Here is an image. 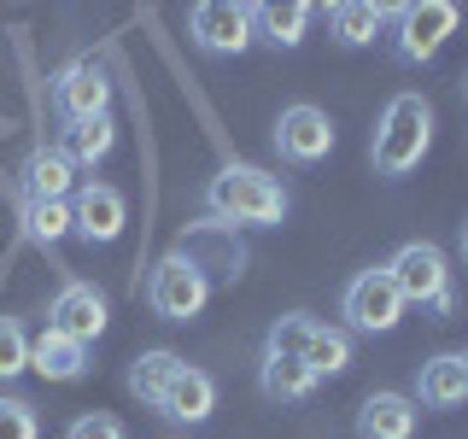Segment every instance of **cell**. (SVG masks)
I'll return each instance as SVG.
<instances>
[{"instance_id":"obj_1","label":"cell","mask_w":468,"mask_h":439,"mask_svg":"<svg viewBox=\"0 0 468 439\" xmlns=\"http://www.w3.org/2000/svg\"><path fill=\"white\" fill-rule=\"evenodd\" d=\"M205 217H211V223L270 229V223L287 217V187H282V176H270L258 165H223L205 182Z\"/></svg>"},{"instance_id":"obj_2","label":"cell","mask_w":468,"mask_h":439,"mask_svg":"<svg viewBox=\"0 0 468 439\" xmlns=\"http://www.w3.org/2000/svg\"><path fill=\"white\" fill-rule=\"evenodd\" d=\"M428 146H433V106L421 94H392L369 141L375 176H410L428 158Z\"/></svg>"},{"instance_id":"obj_3","label":"cell","mask_w":468,"mask_h":439,"mask_svg":"<svg viewBox=\"0 0 468 439\" xmlns=\"http://www.w3.org/2000/svg\"><path fill=\"white\" fill-rule=\"evenodd\" d=\"M387 275L399 287L404 305H428L433 316H451L457 311V293H451V270H445V252L433 241H404L399 252L387 258Z\"/></svg>"},{"instance_id":"obj_4","label":"cell","mask_w":468,"mask_h":439,"mask_svg":"<svg viewBox=\"0 0 468 439\" xmlns=\"http://www.w3.org/2000/svg\"><path fill=\"white\" fill-rule=\"evenodd\" d=\"M463 12L451 0H410L392 12V59L399 65H428V59L457 36Z\"/></svg>"},{"instance_id":"obj_5","label":"cell","mask_w":468,"mask_h":439,"mask_svg":"<svg viewBox=\"0 0 468 439\" xmlns=\"http://www.w3.org/2000/svg\"><path fill=\"white\" fill-rule=\"evenodd\" d=\"M205 299H211V275L199 270L187 252H170L153 263V275H146V305H153L165 322H187L205 311Z\"/></svg>"},{"instance_id":"obj_6","label":"cell","mask_w":468,"mask_h":439,"mask_svg":"<svg viewBox=\"0 0 468 439\" xmlns=\"http://www.w3.org/2000/svg\"><path fill=\"white\" fill-rule=\"evenodd\" d=\"M340 316H346V328H357V334H392V328H399V322H404V299H399V287H392L387 263L351 275L346 299H340Z\"/></svg>"},{"instance_id":"obj_7","label":"cell","mask_w":468,"mask_h":439,"mask_svg":"<svg viewBox=\"0 0 468 439\" xmlns=\"http://www.w3.org/2000/svg\"><path fill=\"white\" fill-rule=\"evenodd\" d=\"M187 36H194L199 53H246L252 48V6L240 0H199L187 6Z\"/></svg>"},{"instance_id":"obj_8","label":"cell","mask_w":468,"mask_h":439,"mask_svg":"<svg viewBox=\"0 0 468 439\" xmlns=\"http://www.w3.org/2000/svg\"><path fill=\"white\" fill-rule=\"evenodd\" d=\"M53 106L65 123H94V117H112V82L94 59H70L53 77Z\"/></svg>"},{"instance_id":"obj_9","label":"cell","mask_w":468,"mask_h":439,"mask_svg":"<svg viewBox=\"0 0 468 439\" xmlns=\"http://www.w3.org/2000/svg\"><path fill=\"white\" fill-rule=\"evenodd\" d=\"M106 316H112V305L94 282H65L48 305V328L65 334V340H77V346H94L100 334H106Z\"/></svg>"},{"instance_id":"obj_10","label":"cell","mask_w":468,"mask_h":439,"mask_svg":"<svg viewBox=\"0 0 468 439\" xmlns=\"http://www.w3.org/2000/svg\"><path fill=\"white\" fill-rule=\"evenodd\" d=\"M275 153L287 165H322L334 153V123L322 106H287L275 117Z\"/></svg>"},{"instance_id":"obj_11","label":"cell","mask_w":468,"mask_h":439,"mask_svg":"<svg viewBox=\"0 0 468 439\" xmlns=\"http://www.w3.org/2000/svg\"><path fill=\"white\" fill-rule=\"evenodd\" d=\"M123 223H129V205L112 182H82L77 187V199H70V229H77L88 246H112L117 234H123Z\"/></svg>"},{"instance_id":"obj_12","label":"cell","mask_w":468,"mask_h":439,"mask_svg":"<svg viewBox=\"0 0 468 439\" xmlns=\"http://www.w3.org/2000/svg\"><path fill=\"white\" fill-rule=\"evenodd\" d=\"M421 404L410 392H369L357 410V439H416Z\"/></svg>"},{"instance_id":"obj_13","label":"cell","mask_w":468,"mask_h":439,"mask_svg":"<svg viewBox=\"0 0 468 439\" xmlns=\"http://www.w3.org/2000/svg\"><path fill=\"white\" fill-rule=\"evenodd\" d=\"M217 410V380L205 375V369H194V363H182V375L170 380V392H165V404H158V416H170V422H205Z\"/></svg>"},{"instance_id":"obj_14","label":"cell","mask_w":468,"mask_h":439,"mask_svg":"<svg viewBox=\"0 0 468 439\" xmlns=\"http://www.w3.org/2000/svg\"><path fill=\"white\" fill-rule=\"evenodd\" d=\"M392 12L399 6H380V0H340V6H328V29L340 48H369L380 29L392 24Z\"/></svg>"},{"instance_id":"obj_15","label":"cell","mask_w":468,"mask_h":439,"mask_svg":"<svg viewBox=\"0 0 468 439\" xmlns=\"http://www.w3.org/2000/svg\"><path fill=\"white\" fill-rule=\"evenodd\" d=\"M316 6H304V0H270V6H252V36H263L270 48H299L304 29H311Z\"/></svg>"},{"instance_id":"obj_16","label":"cell","mask_w":468,"mask_h":439,"mask_svg":"<svg viewBox=\"0 0 468 439\" xmlns=\"http://www.w3.org/2000/svg\"><path fill=\"white\" fill-rule=\"evenodd\" d=\"M29 369H36L41 380H82L88 375V346L41 328V340H29Z\"/></svg>"},{"instance_id":"obj_17","label":"cell","mask_w":468,"mask_h":439,"mask_svg":"<svg viewBox=\"0 0 468 439\" xmlns=\"http://www.w3.org/2000/svg\"><path fill=\"white\" fill-rule=\"evenodd\" d=\"M416 404H428V410H457V404H468V380H463L457 351L421 363V375H416Z\"/></svg>"},{"instance_id":"obj_18","label":"cell","mask_w":468,"mask_h":439,"mask_svg":"<svg viewBox=\"0 0 468 439\" xmlns=\"http://www.w3.org/2000/svg\"><path fill=\"white\" fill-rule=\"evenodd\" d=\"M70 176L77 165L65 158V146H36L24 165V199H70Z\"/></svg>"},{"instance_id":"obj_19","label":"cell","mask_w":468,"mask_h":439,"mask_svg":"<svg viewBox=\"0 0 468 439\" xmlns=\"http://www.w3.org/2000/svg\"><path fill=\"white\" fill-rule=\"evenodd\" d=\"M258 387L270 404H299L316 392V375L304 369V358H263L258 363Z\"/></svg>"},{"instance_id":"obj_20","label":"cell","mask_w":468,"mask_h":439,"mask_svg":"<svg viewBox=\"0 0 468 439\" xmlns=\"http://www.w3.org/2000/svg\"><path fill=\"white\" fill-rule=\"evenodd\" d=\"M176 375H182V358H176V351H165V346H158V351H141V358L129 363V392H135L141 404L158 410Z\"/></svg>"},{"instance_id":"obj_21","label":"cell","mask_w":468,"mask_h":439,"mask_svg":"<svg viewBox=\"0 0 468 439\" xmlns=\"http://www.w3.org/2000/svg\"><path fill=\"white\" fill-rule=\"evenodd\" d=\"M112 146H117V123H112V117H94V123H70V129H65V158H70L77 170L106 165Z\"/></svg>"},{"instance_id":"obj_22","label":"cell","mask_w":468,"mask_h":439,"mask_svg":"<svg viewBox=\"0 0 468 439\" xmlns=\"http://www.w3.org/2000/svg\"><path fill=\"white\" fill-rule=\"evenodd\" d=\"M304 369H311L316 380L351 369V334H346V328H328V322H316V328H311V346H304Z\"/></svg>"},{"instance_id":"obj_23","label":"cell","mask_w":468,"mask_h":439,"mask_svg":"<svg viewBox=\"0 0 468 439\" xmlns=\"http://www.w3.org/2000/svg\"><path fill=\"white\" fill-rule=\"evenodd\" d=\"M24 229L29 241L58 246L70 234V199H24Z\"/></svg>"},{"instance_id":"obj_24","label":"cell","mask_w":468,"mask_h":439,"mask_svg":"<svg viewBox=\"0 0 468 439\" xmlns=\"http://www.w3.org/2000/svg\"><path fill=\"white\" fill-rule=\"evenodd\" d=\"M311 328H316V316H304V311L275 316L270 334H263V358H304V346H311Z\"/></svg>"},{"instance_id":"obj_25","label":"cell","mask_w":468,"mask_h":439,"mask_svg":"<svg viewBox=\"0 0 468 439\" xmlns=\"http://www.w3.org/2000/svg\"><path fill=\"white\" fill-rule=\"evenodd\" d=\"M29 369V334L18 316H0V380H18Z\"/></svg>"},{"instance_id":"obj_26","label":"cell","mask_w":468,"mask_h":439,"mask_svg":"<svg viewBox=\"0 0 468 439\" xmlns=\"http://www.w3.org/2000/svg\"><path fill=\"white\" fill-rule=\"evenodd\" d=\"M0 439H41V416L24 399H0Z\"/></svg>"},{"instance_id":"obj_27","label":"cell","mask_w":468,"mask_h":439,"mask_svg":"<svg viewBox=\"0 0 468 439\" xmlns=\"http://www.w3.org/2000/svg\"><path fill=\"white\" fill-rule=\"evenodd\" d=\"M65 439H123V422H117L112 410H82L65 428Z\"/></svg>"},{"instance_id":"obj_28","label":"cell","mask_w":468,"mask_h":439,"mask_svg":"<svg viewBox=\"0 0 468 439\" xmlns=\"http://www.w3.org/2000/svg\"><path fill=\"white\" fill-rule=\"evenodd\" d=\"M457 363H463V380H468V351H457Z\"/></svg>"},{"instance_id":"obj_29","label":"cell","mask_w":468,"mask_h":439,"mask_svg":"<svg viewBox=\"0 0 468 439\" xmlns=\"http://www.w3.org/2000/svg\"><path fill=\"white\" fill-rule=\"evenodd\" d=\"M463 258H468V223H463Z\"/></svg>"},{"instance_id":"obj_30","label":"cell","mask_w":468,"mask_h":439,"mask_svg":"<svg viewBox=\"0 0 468 439\" xmlns=\"http://www.w3.org/2000/svg\"><path fill=\"white\" fill-rule=\"evenodd\" d=\"M463 94H468V77H463Z\"/></svg>"}]
</instances>
